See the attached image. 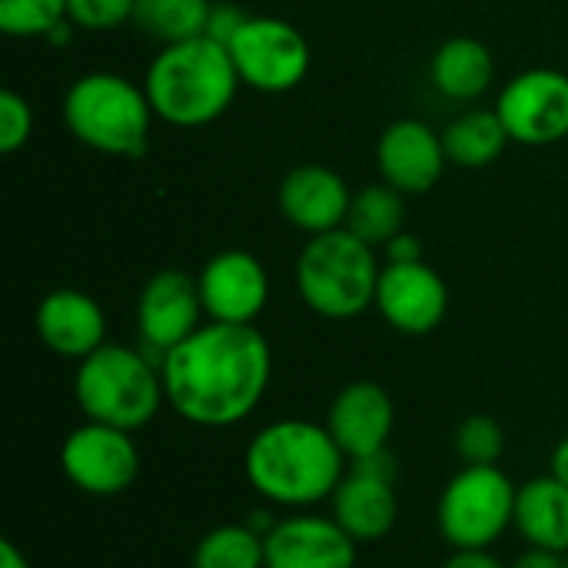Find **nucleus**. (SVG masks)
<instances>
[{
    "label": "nucleus",
    "mask_w": 568,
    "mask_h": 568,
    "mask_svg": "<svg viewBox=\"0 0 568 568\" xmlns=\"http://www.w3.org/2000/svg\"><path fill=\"white\" fill-rule=\"evenodd\" d=\"M166 406L190 426L230 429L253 416L273 379V349L253 326L203 323L160 359Z\"/></svg>",
    "instance_id": "nucleus-1"
},
{
    "label": "nucleus",
    "mask_w": 568,
    "mask_h": 568,
    "mask_svg": "<svg viewBox=\"0 0 568 568\" xmlns=\"http://www.w3.org/2000/svg\"><path fill=\"white\" fill-rule=\"evenodd\" d=\"M243 473L266 503L310 509L333 499L336 486L349 473V459L326 426L310 419H280L250 439Z\"/></svg>",
    "instance_id": "nucleus-2"
},
{
    "label": "nucleus",
    "mask_w": 568,
    "mask_h": 568,
    "mask_svg": "<svg viewBox=\"0 0 568 568\" xmlns=\"http://www.w3.org/2000/svg\"><path fill=\"white\" fill-rule=\"evenodd\" d=\"M243 87L230 50L213 37H193L163 47L143 77L156 120L170 126H206L220 120Z\"/></svg>",
    "instance_id": "nucleus-3"
},
{
    "label": "nucleus",
    "mask_w": 568,
    "mask_h": 568,
    "mask_svg": "<svg viewBox=\"0 0 568 568\" xmlns=\"http://www.w3.org/2000/svg\"><path fill=\"white\" fill-rule=\"evenodd\" d=\"M153 120L156 113L146 90L123 73H83L63 97V123L70 136L106 156L140 160L150 146Z\"/></svg>",
    "instance_id": "nucleus-4"
},
{
    "label": "nucleus",
    "mask_w": 568,
    "mask_h": 568,
    "mask_svg": "<svg viewBox=\"0 0 568 568\" xmlns=\"http://www.w3.org/2000/svg\"><path fill=\"white\" fill-rule=\"evenodd\" d=\"M73 399L87 419L136 433L166 403L160 363L133 346L103 343L77 363Z\"/></svg>",
    "instance_id": "nucleus-5"
},
{
    "label": "nucleus",
    "mask_w": 568,
    "mask_h": 568,
    "mask_svg": "<svg viewBox=\"0 0 568 568\" xmlns=\"http://www.w3.org/2000/svg\"><path fill=\"white\" fill-rule=\"evenodd\" d=\"M379 273L376 246L343 226L306 240L296 260V290L316 316L343 323L376 306Z\"/></svg>",
    "instance_id": "nucleus-6"
},
{
    "label": "nucleus",
    "mask_w": 568,
    "mask_h": 568,
    "mask_svg": "<svg viewBox=\"0 0 568 568\" xmlns=\"http://www.w3.org/2000/svg\"><path fill=\"white\" fill-rule=\"evenodd\" d=\"M516 493L499 466H463L439 496V536L453 549L496 546L516 519Z\"/></svg>",
    "instance_id": "nucleus-7"
},
{
    "label": "nucleus",
    "mask_w": 568,
    "mask_h": 568,
    "mask_svg": "<svg viewBox=\"0 0 568 568\" xmlns=\"http://www.w3.org/2000/svg\"><path fill=\"white\" fill-rule=\"evenodd\" d=\"M243 87L256 93H290L296 90L313 63L310 43L283 17H246L236 37L226 43Z\"/></svg>",
    "instance_id": "nucleus-8"
},
{
    "label": "nucleus",
    "mask_w": 568,
    "mask_h": 568,
    "mask_svg": "<svg viewBox=\"0 0 568 568\" xmlns=\"http://www.w3.org/2000/svg\"><path fill=\"white\" fill-rule=\"evenodd\" d=\"M60 469L73 489L110 499L136 483L140 449L133 443V433L87 419L83 426L67 433L60 446Z\"/></svg>",
    "instance_id": "nucleus-9"
},
{
    "label": "nucleus",
    "mask_w": 568,
    "mask_h": 568,
    "mask_svg": "<svg viewBox=\"0 0 568 568\" xmlns=\"http://www.w3.org/2000/svg\"><path fill=\"white\" fill-rule=\"evenodd\" d=\"M509 140L523 146H549L568 136V73L552 67H532L516 73L499 100Z\"/></svg>",
    "instance_id": "nucleus-10"
},
{
    "label": "nucleus",
    "mask_w": 568,
    "mask_h": 568,
    "mask_svg": "<svg viewBox=\"0 0 568 568\" xmlns=\"http://www.w3.org/2000/svg\"><path fill=\"white\" fill-rule=\"evenodd\" d=\"M200 280L183 270H160L146 280L136 300V329L143 349L160 363L173 346L190 339L203 323Z\"/></svg>",
    "instance_id": "nucleus-11"
},
{
    "label": "nucleus",
    "mask_w": 568,
    "mask_h": 568,
    "mask_svg": "<svg viewBox=\"0 0 568 568\" xmlns=\"http://www.w3.org/2000/svg\"><path fill=\"white\" fill-rule=\"evenodd\" d=\"M379 316L403 336H429L449 313V286L426 263H386L376 286Z\"/></svg>",
    "instance_id": "nucleus-12"
},
{
    "label": "nucleus",
    "mask_w": 568,
    "mask_h": 568,
    "mask_svg": "<svg viewBox=\"0 0 568 568\" xmlns=\"http://www.w3.org/2000/svg\"><path fill=\"white\" fill-rule=\"evenodd\" d=\"M196 280L203 310L213 323L253 326L270 303L266 266L246 250H223L210 256Z\"/></svg>",
    "instance_id": "nucleus-13"
},
{
    "label": "nucleus",
    "mask_w": 568,
    "mask_h": 568,
    "mask_svg": "<svg viewBox=\"0 0 568 568\" xmlns=\"http://www.w3.org/2000/svg\"><path fill=\"white\" fill-rule=\"evenodd\" d=\"M446 146L443 133H436L429 123L403 116L393 120L379 140H376V166L383 183L396 186L403 196H419L429 193L443 173H446Z\"/></svg>",
    "instance_id": "nucleus-14"
},
{
    "label": "nucleus",
    "mask_w": 568,
    "mask_h": 568,
    "mask_svg": "<svg viewBox=\"0 0 568 568\" xmlns=\"http://www.w3.org/2000/svg\"><path fill=\"white\" fill-rule=\"evenodd\" d=\"M266 568H356V539L329 516H290L266 532Z\"/></svg>",
    "instance_id": "nucleus-15"
},
{
    "label": "nucleus",
    "mask_w": 568,
    "mask_h": 568,
    "mask_svg": "<svg viewBox=\"0 0 568 568\" xmlns=\"http://www.w3.org/2000/svg\"><path fill=\"white\" fill-rule=\"evenodd\" d=\"M276 203L286 223L310 236H320L346 226L353 193L336 170L323 163H300L280 180Z\"/></svg>",
    "instance_id": "nucleus-16"
},
{
    "label": "nucleus",
    "mask_w": 568,
    "mask_h": 568,
    "mask_svg": "<svg viewBox=\"0 0 568 568\" xmlns=\"http://www.w3.org/2000/svg\"><path fill=\"white\" fill-rule=\"evenodd\" d=\"M393 426H396L393 396L373 379L346 383L329 403L326 429L333 433V439L346 453V459H359V456L389 449Z\"/></svg>",
    "instance_id": "nucleus-17"
},
{
    "label": "nucleus",
    "mask_w": 568,
    "mask_h": 568,
    "mask_svg": "<svg viewBox=\"0 0 568 568\" xmlns=\"http://www.w3.org/2000/svg\"><path fill=\"white\" fill-rule=\"evenodd\" d=\"M40 343L63 359H87L106 343L103 306L83 290H53L40 300L33 316Z\"/></svg>",
    "instance_id": "nucleus-18"
},
{
    "label": "nucleus",
    "mask_w": 568,
    "mask_h": 568,
    "mask_svg": "<svg viewBox=\"0 0 568 568\" xmlns=\"http://www.w3.org/2000/svg\"><path fill=\"white\" fill-rule=\"evenodd\" d=\"M333 519L356 539V542H379L393 532L399 519V496L396 479L369 476L349 469L333 493Z\"/></svg>",
    "instance_id": "nucleus-19"
},
{
    "label": "nucleus",
    "mask_w": 568,
    "mask_h": 568,
    "mask_svg": "<svg viewBox=\"0 0 568 568\" xmlns=\"http://www.w3.org/2000/svg\"><path fill=\"white\" fill-rule=\"evenodd\" d=\"M513 526L526 546L568 556V486L556 476H539L519 486Z\"/></svg>",
    "instance_id": "nucleus-20"
},
{
    "label": "nucleus",
    "mask_w": 568,
    "mask_h": 568,
    "mask_svg": "<svg viewBox=\"0 0 568 568\" xmlns=\"http://www.w3.org/2000/svg\"><path fill=\"white\" fill-rule=\"evenodd\" d=\"M429 77L433 87L456 103H469L479 100L493 77H496V60L489 53V47L476 37H453L446 43H439V50L429 60Z\"/></svg>",
    "instance_id": "nucleus-21"
},
{
    "label": "nucleus",
    "mask_w": 568,
    "mask_h": 568,
    "mask_svg": "<svg viewBox=\"0 0 568 568\" xmlns=\"http://www.w3.org/2000/svg\"><path fill=\"white\" fill-rule=\"evenodd\" d=\"M509 143V130L503 116L493 110H466L443 130V146L453 166L483 170L493 166Z\"/></svg>",
    "instance_id": "nucleus-22"
},
{
    "label": "nucleus",
    "mask_w": 568,
    "mask_h": 568,
    "mask_svg": "<svg viewBox=\"0 0 568 568\" xmlns=\"http://www.w3.org/2000/svg\"><path fill=\"white\" fill-rule=\"evenodd\" d=\"M346 230L356 233L369 246H386L393 236L406 230V200L389 183H369L353 193Z\"/></svg>",
    "instance_id": "nucleus-23"
},
{
    "label": "nucleus",
    "mask_w": 568,
    "mask_h": 568,
    "mask_svg": "<svg viewBox=\"0 0 568 568\" xmlns=\"http://www.w3.org/2000/svg\"><path fill=\"white\" fill-rule=\"evenodd\" d=\"M213 0H136L133 23L163 47L206 37Z\"/></svg>",
    "instance_id": "nucleus-24"
},
{
    "label": "nucleus",
    "mask_w": 568,
    "mask_h": 568,
    "mask_svg": "<svg viewBox=\"0 0 568 568\" xmlns=\"http://www.w3.org/2000/svg\"><path fill=\"white\" fill-rule=\"evenodd\" d=\"M193 568H266V542L246 523L216 526L196 542Z\"/></svg>",
    "instance_id": "nucleus-25"
},
{
    "label": "nucleus",
    "mask_w": 568,
    "mask_h": 568,
    "mask_svg": "<svg viewBox=\"0 0 568 568\" xmlns=\"http://www.w3.org/2000/svg\"><path fill=\"white\" fill-rule=\"evenodd\" d=\"M453 446L466 466H499V459L506 453V433H503L499 419H493L486 413H473L456 426Z\"/></svg>",
    "instance_id": "nucleus-26"
},
{
    "label": "nucleus",
    "mask_w": 568,
    "mask_h": 568,
    "mask_svg": "<svg viewBox=\"0 0 568 568\" xmlns=\"http://www.w3.org/2000/svg\"><path fill=\"white\" fill-rule=\"evenodd\" d=\"M67 20V0H0V33L27 40L47 37Z\"/></svg>",
    "instance_id": "nucleus-27"
},
{
    "label": "nucleus",
    "mask_w": 568,
    "mask_h": 568,
    "mask_svg": "<svg viewBox=\"0 0 568 568\" xmlns=\"http://www.w3.org/2000/svg\"><path fill=\"white\" fill-rule=\"evenodd\" d=\"M136 0H67V20L77 30L103 33L133 20Z\"/></svg>",
    "instance_id": "nucleus-28"
},
{
    "label": "nucleus",
    "mask_w": 568,
    "mask_h": 568,
    "mask_svg": "<svg viewBox=\"0 0 568 568\" xmlns=\"http://www.w3.org/2000/svg\"><path fill=\"white\" fill-rule=\"evenodd\" d=\"M33 136V110L17 90L0 93V153H17Z\"/></svg>",
    "instance_id": "nucleus-29"
},
{
    "label": "nucleus",
    "mask_w": 568,
    "mask_h": 568,
    "mask_svg": "<svg viewBox=\"0 0 568 568\" xmlns=\"http://www.w3.org/2000/svg\"><path fill=\"white\" fill-rule=\"evenodd\" d=\"M246 10H240L236 3H213V13H210V27H206V37L220 40L223 47L236 37V30L246 23Z\"/></svg>",
    "instance_id": "nucleus-30"
},
{
    "label": "nucleus",
    "mask_w": 568,
    "mask_h": 568,
    "mask_svg": "<svg viewBox=\"0 0 568 568\" xmlns=\"http://www.w3.org/2000/svg\"><path fill=\"white\" fill-rule=\"evenodd\" d=\"M416 260H426L423 256V243L416 233H399L386 243V263H416Z\"/></svg>",
    "instance_id": "nucleus-31"
},
{
    "label": "nucleus",
    "mask_w": 568,
    "mask_h": 568,
    "mask_svg": "<svg viewBox=\"0 0 568 568\" xmlns=\"http://www.w3.org/2000/svg\"><path fill=\"white\" fill-rule=\"evenodd\" d=\"M443 568H509L503 566L489 549H453Z\"/></svg>",
    "instance_id": "nucleus-32"
},
{
    "label": "nucleus",
    "mask_w": 568,
    "mask_h": 568,
    "mask_svg": "<svg viewBox=\"0 0 568 568\" xmlns=\"http://www.w3.org/2000/svg\"><path fill=\"white\" fill-rule=\"evenodd\" d=\"M509 568H566V556H559V552H549V549H536V546H529L516 562Z\"/></svg>",
    "instance_id": "nucleus-33"
},
{
    "label": "nucleus",
    "mask_w": 568,
    "mask_h": 568,
    "mask_svg": "<svg viewBox=\"0 0 568 568\" xmlns=\"http://www.w3.org/2000/svg\"><path fill=\"white\" fill-rule=\"evenodd\" d=\"M549 476H556L562 486H568V436L552 449V459H549Z\"/></svg>",
    "instance_id": "nucleus-34"
},
{
    "label": "nucleus",
    "mask_w": 568,
    "mask_h": 568,
    "mask_svg": "<svg viewBox=\"0 0 568 568\" xmlns=\"http://www.w3.org/2000/svg\"><path fill=\"white\" fill-rule=\"evenodd\" d=\"M0 568H30V562L13 542H0Z\"/></svg>",
    "instance_id": "nucleus-35"
},
{
    "label": "nucleus",
    "mask_w": 568,
    "mask_h": 568,
    "mask_svg": "<svg viewBox=\"0 0 568 568\" xmlns=\"http://www.w3.org/2000/svg\"><path fill=\"white\" fill-rule=\"evenodd\" d=\"M566 568H568V556H566Z\"/></svg>",
    "instance_id": "nucleus-36"
}]
</instances>
